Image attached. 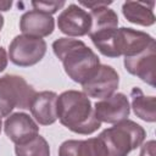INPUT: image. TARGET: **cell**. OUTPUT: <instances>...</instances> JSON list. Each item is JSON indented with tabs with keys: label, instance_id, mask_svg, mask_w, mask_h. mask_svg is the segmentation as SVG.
Listing matches in <instances>:
<instances>
[{
	"label": "cell",
	"instance_id": "6da1fadb",
	"mask_svg": "<svg viewBox=\"0 0 156 156\" xmlns=\"http://www.w3.org/2000/svg\"><path fill=\"white\" fill-rule=\"evenodd\" d=\"M57 118L61 124L77 134H93L101 127L89 98L78 90L63 91L57 98Z\"/></svg>",
	"mask_w": 156,
	"mask_h": 156
},
{
	"label": "cell",
	"instance_id": "7a4b0ae2",
	"mask_svg": "<svg viewBox=\"0 0 156 156\" xmlns=\"http://www.w3.org/2000/svg\"><path fill=\"white\" fill-rule=\"evenodd\" d=\"M52 50L62 62L66 74L76 83L82 84L100 66L99 56L82 40L58 38L52 43Z\"/></svg>",
	"mask_w": 156,
	"mask_h": 156
},
{
	"label": "cell",
	"instance_id": "3957f363",
	"mask_svg": "<svg viewBox=\"0 0 156 156\" xmlns=\"http://www.w3.org/2000/svg\"><path fill=\"white\" fill-rule=\"evenodd\" d=\"M145 136V129L128 118L102 130L98 135L107 156H127L143 144Z\"/></svg>",
	"mask_w": 156,
	"mask_h": 156
},
{
	"label": "cell",
	"instance_id": "277c9868",
	"mask_svg": "<svg viewBox=\"0 0 156 156\" xmlns=\"http://www.w3.org/2000/svg\"><path fill=\"white\" fill-rule=\"evenodd\" d=\"M37 91L27 80L16 74L0 78V117H7L13 108H29Z\"/></svg>",
	"mask_w": 156,
	"mask_h": 156
},
{
	"label": "cell",
	"instance_id": "5b68a950",
	"mask_svg": "<svg viewBox=\"0 0 156 156\" xmlns=\"http://www.w3.org/2000/svg\"><path fill=\"white\" fill-rule=\"evenodd\" d=\"M46 52V43L43 38L29 35H17L12 39L9 48V58L20 67H29L44 57Z\"/></svg>",
	"mask_w": 156,
	"mask_h": 156
},
{
	"label": "cell",
	"instance_id": "8992f818",
	"mask_svg": "<svg viewBox=\"0 0 156 156\" xmlns=\"http://www.w3.org/2000/svg\"><path fill=\"white\" fill-rule=\"evenodd\" d=\"M119 84V76L116 69L108 65H101L95 72L82 83L83 93L87 96L105 99L115 94Z\"/></svg>",
	"mask_w": 156,
	"mask_h": 156
},
{
	"label": "cell",
	"instance_id": "52a82bcc",
	"mask_svg": "<svg viewBox=\"0 0 156 156\" xmlns=\"http://www.w3.org/2000/svg\"><path fill=\"white\" fill-rule=\"evenodd\" d=\"M130 106L128 98L122 93H115L108 98L96 101L94 105L95 117L100 122L116 124L128 118Z\"/></svg>",
	"mask_w": 156,
	"mask_h": 156
},
{
	"label": "cell",
	"instance_id": "ba28073f",
	"mask_svg": "<svg viewBox=\"0 0 156 156\" xmlns=\"http://www.w3.org/2000/svg\"><path fill=\"white\" fill-rule=\"evenodd\" d=\"M58 29L69 37H83L89 34L91 27L90 15L79 5H68L57 18Z\"/></svg>",
	"mask_w": 156,
	"mask_h": 156
},
{
	"label": "cell",
	"instance_id": "9c48e42d",
	"mask_svg": "<svg viewBox=\"0 0 156 156\" xmlns=\"http://www.w3.org/2000/svg\"><path fill=\"white\" fill-rule=\"evenodd\" d=\"M124 67L130 74L136 76L146 84L155 87L156 45H152L134 56L124 57Z\"/></svg>",
	"mask_w": 156,
	"mask_h": 156
},
{
	"label": "cell",
	"instance_id": "30bf717a",
	"mask_svg": "<svg viewBox=\"0 0 156 156\" xmlns=\"http://www.w3.org/2000/svg\"><path fill=\"white\" fill-rule=\"evenodd\" d=\"M4 130L12 143L20 145L35 138L39 133V127L29 115L15 112L7 116L4 123Z\"/></svg>",
	"mask_w": 156,
	"mask_h": 156
},
{
	"label": "cell",
	"instance_id": "8fae6325",
	"mask_svg": "<svg viewBox=\"0 0 156 156\" xmlns=\"http://www.w3.org/2000/svg\"><path fill=\"white\" fill-rule=\"evenodd\" d=\"M54 28L55 21L52 16L34 9L24 12L20 20V29L24 35L44 38L50 35Z\"/></svg>",
	"mask_w": 156,
	"mask_h": 156
},
{
	"label": "cell",
	"instance_id": "7c38bea8",
	"mask_svg": "<svg viewBox=\"0 0 156 156\" xmlns=\"http://www.w3.org/2000/svg\"><path fill=\"white\" fill-rule=\"evenodd\" d=\"M57 98L55 91H40L37 93L32 100L29 110L35 121L41 126H49L57 119Z\"/></svg>",
	"mask_w": 156,
	"mask_h": 156
},
{
	"label": "cell",
	"instance_id": "4fadbf2b",
	"mask_svg": "<svg viewBox=\"0 0 156 156\" xmlns=\"http://www.w3.org/2000/svg\"><path fill=\"white\" fill-rule=\"evenodd\" d=\"M121 37V55L124 57L134 56L147 48L156 45L155 39L141 30H136L133 28H118Z\"/></svg>",
	"mask_w": 156,
	"mask_h": 156
},
{
	"label": "cell",
	"instance_id": "5bb4252c",
	"mask_svg": "<svg viewBox=\"0 0 156 156\" xmlns=\"http://www.w3.org/2000/svg\"><path fill=\"white\" fill-rule=\"evenodd\" d=\"M58 156H107L99 138L66 140L58 147Z\"/></svg>",
	"mask_w": 156,
	"mask_h": 156
},
{
	"label": "cell",
	"instance_id": "9a60e30c",
	"mask_svg": "<svg viewBox=\"0 0 156 156\" xmlns=\"http://www.w3.org/2000/svg\"><path fill=\"white\" fill-rule=\"evenodd\" d=\"M95 48L107 57L121 56V37L118 28L104 29L89 34Z\"/></svg>",
	"mask_w": 156,
	"mask_h": 156
},
{
	"label": "cell",
	"instance_id": "2e32d148",
	"mask_svg": "<svg viewBox=\"0 0 156 156\" xmlns=\"http://www.w3.org/2000/svg\"><path fill=\"white\" fill-rule=\"evenodd\" d=\"M154 1L144 2V1H126L122 5L123 16L127 21L139 24V26H152L156 21L154 15Z\"/></svg>",
	"mask_w": 156,
	"mask_h": 156
},
{
	"label": "cell",
	"instance_id": "e0dca14e",
	"mask_svg": "<svg viewBox=\"0 0 156 156\" xmlns=\"http://www.w3.org/2000/svg\"><path fill=\"white\" fill-rule=\"evenodd\" d=\"M132 108L136 117L145 122L156 121V98L147 96L143 93L140 88H133L130 93Z\"/></svg>",
	"mask_w": 156,
	"mask_h": 156
},
{
	"label": "cell",
	"instance_id": "ac0fdd59",
	"mask_svg": "<svg viewBox=\"0 0 156 156\" xmlns=\"http://www.w3.org/2000/svg\"><path fill=\"white\" fill-rule=\"evenodd\" d=\"M89 15L91 18V27H90L89 34L100 32L104 29L117 28V26H118L117 13L112 9L107 7V5H101L95 9H91Z\"/></svg>",
	"mask_w": 156,
	"mask_h": 156
},
{
	"label": "cell",
	"instance_id": "d6986e66",
	"mask_svg": "<svg viewBox=\"0 0 156 156\" xmlns=\"http://www.w3.org/2000/svg\"><path fill=\"white\" fill-rule=\"evenodd\" d=\"M16 156H50V146L44 136L37 135L32 140L15 146Z\"/></svg>",
	"mask_w": 156,
	"mask_h": 156
},
{
	"label": "cell",
	"instance_id": "ffe728a7",
	"mask_svg": "<svg viewBox=\"0 0 156 156\" xmlns=\"http://www.w3.org/2000/svg\"><path fill=\"white\" fill-rule=\"evenodd\" d=\"M30 4L34 7V10H38L49 15L55 13L57 10L65 6L63 1H32Z\"/></svg>",
	"mask_w": 156,
	"mask_h": 156
},
{
	"label": "cell",
	"instance_id": "44dd1931",
	"mask_svg": "<svg viewBox=\"0 0 156 156\" xmlns=\"http://www.w3.org/2000/svg\"><path fill=\"white\" fill-rule=\"evenodd\" d=\"M112 4V1H80L79 5L84 6V7H88V9H95L98 6H101V5H110Z\"/></svg>",
	"mask_w": 156,
	"mask_h": 156
},
{
	"label": "cell",
	"instance_id": "7402d4cb",
	"mask_svg": "<svg viewBox=\"0 0 156 156\" xmlns=\"http://www.w3.org/2000/svg\"><path fill=\"white\" fill-rule=\"evenodd\" d=\"M7 61H9V56H7V52L4 48L0 46V72H2L6 66H7Z\"/></svg>",
	"mask_w": 156,
	"mask_h": 156
},
{
	"label": "cell",
	"instance_id": "603a6c76",
	"mask_svg": "<svg viewBox=\"0 0 156 156\" xmlns=\"http://www.w3.org/2000/svg\"><path fill=\"white\" fill-rule=\"evenodd\" d=\"M12 6V1H0V11H7Z\"/></svg>",
	"mask_w": 156,
	"mask_h": 156
},
{
	"label": "cell",
	"instance_id": "cb8c5ba5",
	"mask_svg": "<svg viewBox=\"0 0 156 156\" xmlns=\"http://www.w3.org/2000/svg\"><path fill=\"white\" fill-rule=\"evenodd\" d=\"M2 26H4V17H2V15L0 13V30H1Z\"/></svg>",
	"mask_w": 156,
	"mask_h": 156
},
{
	"label": "cell",
	"instance_id": "d4e9b609",
	"mask_svg": "<svg viewBox=\"0 0 156 156\" xmlns=\"http://www.w3.org/2000/svg\"><path fill=\"white\" fill-rule=\"evenodd\" d=\"M1 126H2V122H1V117H0V132H1Z\"/></svg>",
	"mask_w": 156,
	"mask_h": 156
},
{
	"label": "cell",
	"instance_id": "484cf974",
	"mask_svg": "<svg viewBox=\"0 0 156 156\" xmlns=\"http://www.w3.org/2000/svg\"><path fill=\"white\" fill-rule=\"evenodd\" d=\"M139 156H144V155H139Z\"/></svg>",
	"mask_w": 156,
	"mask_h": 156
}]
</instances>
